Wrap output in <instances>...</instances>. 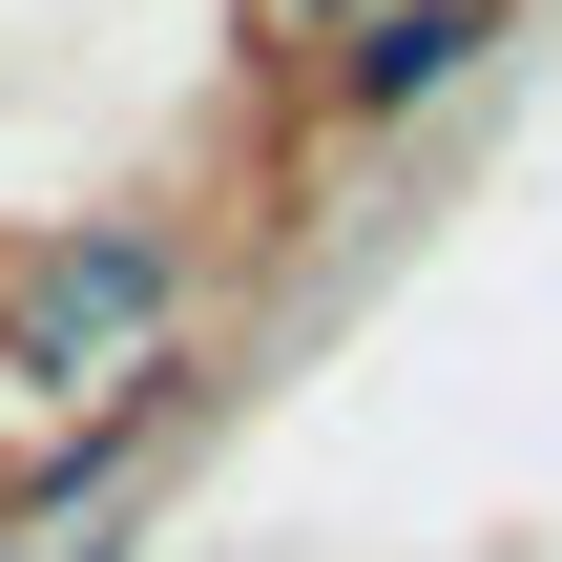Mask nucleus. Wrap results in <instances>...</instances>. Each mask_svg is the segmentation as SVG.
<instances>
[{"mask_svg":"<svg viewBox=\"0 0 562 562\" xmlns=\"http://www.w3.org/2000/svg\"><path fill=\"white\" fill-rule=\"evenodd\" d=\"M167 334V229H63V250H21V292H0V355L21 375H104V355H146Z\"/></svg>","mask_w":562,"mask_h":562,"instance_id":"1","label":"nucleus"},{"mask_svg":"<svg viewBox=\"0 0 562 562\" xmlns=\"http://www.w3.org/2000/svg\"><path fill=\"white\" fill-rule=\"evenodd\" d=\"M480 42H501V0H375L334 83H355V125H417V104H438V83L480 63Z\"/></svg>","mask_w":562,"mask_h":562,"instance_id":"2","label":"nucleus"},{"mask_svg":"<svg viewBox=\"0 0 562 562\" xmlns=\"http://www.w3.org/2000/svg\"><path fill=\"white\" fill-rule=\"evenodd\" d=\"M292 21H375V0H292Z\"/></svg>","mask_w":562,"mask_h":562,"instance_id":"3","label":"nucleus"},{"mask_svg":"<svg viewBox=\"0 0 562 562\" xmlns=\"http://www.w3.org/2000/svg\"><path fill=\"white\" fill-rule=\"evenodd\" d=\"M63 562H104V542H63Z\"/></svg>","mask_w":562,"mask_h":562,"instance_id":"4","label":"nucleus"}]
</instances>
